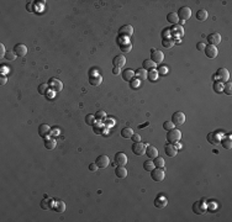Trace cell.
Listing matches in <instances>:
<instances>
[{
  "label": "cell",
  "instance_id": "18",
  "mask_svg": "<svg viewBox=\"0 0 232 222\" xmlns=\"http://www.w3.org/2000/svg\"><path fill=\"white\" fill-rule=\"evenodd\" d=\"M66 207H67L66 202L62 201V200H56V201L53 202V205H52V208H53V210H55L56 212H59V214L66 210Z\"/></svg>",
  "mask_w": 232,
  "mask_h": 222
},
{
  "label": "cell",
  "instance_id": "41",
  "mask_svg": "<svg viewBox=\"0 0 232 222\" xmlns=\"http://www.w3.org/2000/svg\"><path fill=\"white\" fill-rule=\"evenodd\" d=\"M214 90L216 91V93H222V90H224V83H221V82H215V84H214Z\"/></svg>",
  "mask_w": 232,
  "mask_h": 222
},
{
  "label": "cell",
  "instance_id": "16",
  "mask_svg": "<svg viewBox=\"0 0 232 222\" xmlns=\"http://www.w3.org/2000/svg\"><path fill=\"white\" fill-rule=\"evenodd\" d=\"M102 82V77L99 74V73H95V74H92L89 75V83L92 84L93 86H98L100 85Z\"/></svg>",
  "mask_w": 232,
  "mask_h": 222
},
{
  "label": "cell",
  "instance_id": "28",
  "mask_svg": "<svg viewBox=\"0 0 232 222\" xmlns=\"http://www.w3.org/2000/svg\"><path fill=\"white\" fill-rule=\"evenodd\" d=\"M52 205H53V202H52V200L51 199H43L42 201H41V204H40V206H41V208L42 210H51L52 208Z\"/></svg>",
  "mask_w": 232,
  "mask_h": 222
},
{
  "label": "cell",
  "instance_id": "5",
  "mask_svg": "<svg viewBox=\"0 0 232 222\" xmlns=\"http://www.w3.org/2000/svg\"><path fill=\"white\" fill-rule=\"evenodd\" d=\"M48 86L52 91H55V93H59V91H62V89H63V83L59 79H57V78H51L49 82H48Z\"/></svg>",
  "mask_w": 232,
  "mask_h": 222
},
{
  "label": "cell",
  "instance_id": "24",
  "mask_svg": "<svg viewBox=\"0 0 232 222\" xmlns=\"http://www.w3.org/2000/svg\"><path fill=\"white\" fill-rule=\"evenodd\" d=\"M167 204H168V200H167V198H164V196H158L156 200H154V206L157 208H161V210L167 206Z\"/></svg>",
  "mask_w": 232,
  "mask_h": 222
},
{
  "label": "cell",
  "instance_id": "56",
  "mask_svg": "<svg viewBox=\"0 0 232 222\" xmlns=\"http://www.w3.org/2000/svg\"><path fill=\"white\" fill-rule=\"evenodd\" d=\"M120 73H121V68H119V67H114V69H112V74L118 75V74H120Z\"/></svg>",
  "mask_w": 232,
  "mask_h": 222
},
{
  "label": "cell",
  "instance_id": "53",
  "mask_svg": "<svg viewBox=\"0 0 232 222\" xmlns=\"http://www.w3.org/2000/svg\"><path fill=\"white\" fill-rule=\"evenodd\" d=\"M196 49H198V51L204 52V49H205V42H198V45H196Z\"/></svg>",
  "mask_w": 232,
  "mask_h": 222
},
{
  "label": "cell",
  "instance_id": "7",
  "mask_svg": "<svg viewBox=\"0 0 232 222\" xmlns=\"http://www.w3.org/2000/svg\"><path fill=\"white\" fill-rule=\"evenodd\" d=\"M193 211H194L196 215H204L206 212V205H205L204 199L194 202V205H193Z\"/></svg>",
  "mask_w": 232,
  "mask_h": 222
},
{
  "label": "cell",
  "instance_id": "12",
  "mask_svg": "<svg viewBox=\"0 0 232 222\" xmlns=\"http://www.w3.org/2000/svg\"><path fill=\"white\" fill-rule=\"evenodd\" d=\"M204 52H205V55H206V57L208 58H215L217 55H218V51H217V48L215 47V46H211V45H208V46H205V49H204Z\"/></svg>",
  "mask_w": 232,
  "mask_h": 222
},
{
  "label": "cell",
  "instance_id": "46",
  "mask_svg": "<svg viewBox=\"0 0 232 222\" xmlns=\"http://www.w3.org/2000/svg\"><path fill=\"white\" fill-rule=\"evenodd\" d=\"M162 45H163V47H165V48H171V47H173L174 42H173L172 40H169V38H164L163 42H162Z\"/></svg>",
  "mask_w": 232,
  "mask_h": 222
},
{
  "label": "cell",
  "instance_id": "4",
  "mask_svg": "<svg viewBox=\"0 0 232 222\" xmlns=\"http://www.w3.org/2000/svg\"><path fill=\"white\" fill-rule=\"evenodd\" d=\"M151 178L154 181H162L165 178V172L163 168H154L153 170H151Z\"/></svg>",
  "mask_w": 232,
  "mask_h": 222
},
{
  "label": "cell",
  "instance_id": "52",
  "mask_svg": "<svg viewBox=\"0 0 232 222\" xmlns=\"http://www.w3.org/2000/svg\"><path fill=\"white\" fill-rule=\"evenodd\" d=\"M5 55H6V49L3 43H0V57L3 58V57H5Z\"/></svg>",
  "mask_w": 232,
  "mask_h": 222
},
{
  "label": "cell",
  "instance_id": "34",
  "mask_svg": "<svg viewBox=\"0 0 232 222\" xmlns=\"http://www.w3.org/2000/svg\"><path fill=\"white\" fill-rule=\"evenodd\" d=\"M154 168H156V167H154V163H153V161H146L145 163H143V169H145V170L146 172H151V170H153V169Z\"/></svg>",
  "mask_w": 232,
  "mask_h": 222
},
{
  "label": "cell",
  "instance_id": "54",
  "mask_svg": "<svg viewBox=\"0 0 232 222\" xmlns=\"http://www.w3.org/2000/svg\"><path fill=\"white\" fill-rule=\"evenodd\" d=\"M131 139L133 141V143H135V142H141V136H140L138 133H133L132 137H131Z\"/></svg>",
  "mask_w": 232,
  "mask_h": 222
},
{
  "label": "cell",
  "instance_id": "51",
  "mask_svg": "<svg viewBox=\"0 0 232 222\" xmlns=\"http://www.w3.org/2000/svg\"><path fill=\"white\" fill-rule=\"evenodd\" d=\"M177 30V33L178 36H183V29H182V26H179V25H175V27L173 29V31Z\"/></svg>",
  "mask_w": 232,
  "mask_h": 222
},
{
  "label": "cell",
  "instance_id": "35",
  "mask_svg": "<svg viewBox=\"0 0 232 222\" xmlns=\"http://www.w3.org/2000/svg\"><path fill=\"white\" fill-rule=\"evenodd\" d=\"M48 89H49L48 84H47V83H42V84L38 85V93H40L41 95H46Z\"/></svg>",
  "mask_w": 232,
  "mask_h": 222
},
{
  "label": "cell",
  "instance_id": "14",
  "mask_svg": "<svg viewBox=\"0 0 232 222\" xmlns=\"http://www.w3.org/2000/svg\"><path fill=\"white\" fill-rule=\"evenodd\" d=\"M119 33H120V36L128 37V36H131L133 33V27L131 25H124V26H121V27H120Z\"/></svg>",
  "mask_w": 232,
  "mask_h": 222
},
{
  "label": "cell",
  "instance_id": "26",
  "mask_svg": "<svg viewBox=\"0 0 232 222\" xmlns=\"http://www.w3.org/2000/svg\"><path fill=\"white\" fill-rule=\"evenodd\" d=\"M158 70L156 69V68H153V69H149V70H147V78L151 80V82H156L157 79H158Z\"/></svg>",
  "mask_w": 232,
  "mask_h": 222
},
{
  "label": "cell",
  "instance_id": "27",
  "mask_svg": "<svg viewBox=\"0 0 232 222\" xmlns=\"http://www.w3.org/2000/svg\"><path fill=\"white\" fill-rule=\"evenodd\" d=\"M135 75H136V78H138L141 82L146 80V79H147V70H146L145 68H140V69H137V70L135 72Z\"/></svg>",
  "mask_w": 232,
  "mask_h": 222
},
{
  "label": "cell",
  "instance_id": "39",
  "mask_svg": "<svg viewBox=\"0 0 232 222\" xmlns=\"http://www.w3.org/2000/svg\"><path fill=\"white\" fill-rule=\"evenodd\" d=\"M208 141L211 143V145H216V143L218 142V138H217V135L215 132H210L208 135Z\"/></svg>",
  "mask_w": 232,
  "mask_h": 222
},
{
  "label": "cell",
  "instance_id": "49",
  "mask_svg": "<svg viewBox=\"0 0 232 222\" xmlns=\"http://www.w3.org/2000/svg\"><path fill=\"white\" fill-rule=\"evenodd\" d=\"M51 135H52V136H58L59 133H61V130L56 126V127H53V128H51V132H49Z\"/></svg>",
  "mask_w": 232,
  "mask_h": 222
},
{
  "label": "cell",
  "instance_id": "17",
  "mask_svg": "<svg viewBox=\"0 0 232 222\" xmlns=\"http://www.w3.org/2000/svg\"><path fill=\"white\" fill-rule=\"evenodd\" d=\"M126 57L125 56H122V55H118L114 59H112V63H114V67H119V68H121V67H124L125 64H126Z\"/></svg>",
  "mask_w": 232,
  "mask_h": 222
},
{
  "label": "cell",
  "instance_id": "2",
  "mask_svg": "<svg viewBox=\"0 0 232 222\" xmlns=\"http://www.w3.org/2000/svg\"><path fill=\"white\" fill-rule=\"evenodd\" d=\"M177 15H178L179 22L183 23V22H185L187 20L190 19V16H191V10H190V8H188V6H182V8L178 10Z\"/></svg>",
  "mask_w": 232,
  "mask_h": 222
},
{
  "label": "cell",
  "instance_id": "3",
  "mask_svg": "<svg viewBox=\"0 0 232 222\" xmlns=\"http://www.w3.org/2000/svg\"><path fill=\"white\" fill-rule=\"evenodd\" d=\"M214 79H217L221 83H226L230 79V73L226 68H218L216 72V75H214Z\"/></svg>",
  "mask_w": 232,
  "mask_h": 222
},
{
  "label": "cell",
  "instance_id": "10",
  "mask_svg": "<svg viewBox=\"0 0 232 222\" xmlns=\"http://www.w3.org/2000/svg\"><path fill=\"white\" fill-rule=\"evenodd\" d=\"M96 165L99 167V169H105L109 163H110V159H109V157L105 155V154H101L99 157H96V161H95Z\"/></svg>",
  "mask_w": 232,
  "mask_h": 222
},
{
  "label": "cell",
  "instance_id": "29",
  "mask_svg": "<svg viewBox=\"0 0 232 222\" xmlns=\"http://www.w3.org/2000/svg\"><path fill=\"white\" fill-rule=\"evenodd\" d=\"M167 20H168V22H171L172 25H178V22H179L177 12H169V14L167 15Z\"/></svg>",
  "mask_w": 232,
  "mask_h": 222
},
{
  "label": "cell",
  "instance_id": "50",
  "mask_svg": "<svg viewBox=\"0 0 232 222\" xmlns=\"http://www.w3.org/2000/svg\"><path fill=\"white\" fill-rule=\"evenodd\" d=\"M98 169H99V167L96 165V163H95V162L89 164V170H90V172H96Z\"/></svg>",
  "mask_w": 232,
  "mask_h": 222
},
{
  "label": "cell",
  "instance_id": "31",
  "mask_svg": "<svg viewBox=\"0 0 232 222\" xmlns=\"http://www.w3.org/2000/svg\"><path fill=\"white\" fill-rule=\"evenodd\" d=\"M132 135H133V130H132V128H130V127H125V128H122L121 136H122L124 138H131Z\"/></svg>",
  "mask_w": 232,
  "mask_h": 222
},
{
  "label": "cell",
  "instance_id": "55",
  "mask_svg": "<svg viewBox=\"0 0 232 222\" xmlns=\"http://www.w3.org/2000/svg\"><path fill=\"white\" fill-rule=\"evenodd\" d=\"M6 82H8V78H6L4 74L0 75V84H2V85H5V84H6Z\"/></svg>",
  "mask_w": 232,
  "mask_h": 222
},
{
  "label": "cell",
  "instance_id": "57",
  "mask_svg": "<svg viewBox=\"0 0 232 222\" xmlns=\"http://www.w3.org/2000/svg\"><path fill=\"white\" fill-rule=\"evenodd\" d=\"M32 5H33V3H32V2L27 3V5H26V9H27L30 12H33V8H32Z\"/></svg>",
  "mask_w": 232,
  "mask_h": 222
},
{
  "label": "cell",
  "instance_id": "1",
  "mask_svg": "<svg viewBox=\"0 0 232 222\" xmlns=\"http://www.w3.org/2000/svg\"><path fill=\"white\" fill-rule=\"evenodd\" d=\"M180 138H182V132L177 128L169 130V131L167 132V141H168V143L175 145V143H178L180 141Z\"/></svg>",
  "mask_w": 232,
  "mask_h": 222
},
{
  "label": "cell",
  "instance_id": "19",
  "mask_svg": "<svg viewBox=\"0 0 232 222\" xmlns=\"http://www.w3.org/2000/svg\"><path fill=\"white\" fill-rule=\"evenodd\" d=\"M115 175L119 179H125L127 177V169L125 168V165H118L115 169Z\"/></svg>",
  "mask_w": 232,
  "mask_h": 222
},
{
  "label": "cell",
  "instance_id": "58",
  "mask_svg": "<svg viewBox=\"0 0 232 222\" xmlns=\"http://www.w3.org/2000/svg\"><path fill=\"white\" fill-rule=\"evenodd\" d=\"M114 124H115V122H114V120H112V119H108V120L105 121V125H108L109 127L114 126Z\"/></svg>",
  "mask_w": 232,
  "mask_h": 222
},
{
  "label": "cell",
  "instance_id": "6",
  "mask_svg": "<svg viewBox=\"0 0 232 222\" xmlns=\"http://www.w3.org/2000/svg\"><path fill=\"white\" fill-rule=\"evenodd\" d=\"M187 121V116L183 111H175L172 116V122L174 125H183Z\"/></svg>",
  "mask_w": 232,
  "mask_h": 222
},
{
  "label": "cell",
  "instance_id": "15",
  "mask_svg": "<svg viewBox=\"0 0 232 222\" xmlns=\"http://www.w3.org/2000/svg\"><path fill=\"white\" fill-rule=\"evenodd\" d=\"M127 163V155L122 152H119L115 154V164L118 165H126Z\"/></svg>",
  "mask_w": 232,
  "mask_h": 222
},
{
  "label": "cell",
  "instance_id": "36",
  "mask_svg": "<svg viewBox=\"0 0 232 222\" xmlns=\"http://www.w3.org/2000/svg\"><path fill=\"white\" fill-rule=\"evenodd\" d=\"M120 49H121V52H124V53H128V52H131V49H132V45L130 42L122 43V45H120Z\"/></svg>",
  "mask_w": 232,
  "mask_h": 222
},
{
  "label": "cell",
  "instance_id": "33",
  "mask_svg": "<svg viewBox=\"0 0 232 222\" xmlns=\"http://www.w3.org/2000/svg\"><path fill=\"white\" fill-rule=\"evenodd\" d=\"M153 163H154V167L156 168H164V165H165V162H164V159L162 158V157H156Z\"/></svg>",
  "mask_w": 232,
  "mask_h": 222
},
{
  "label": "cell",
  "instance_id": "20",
  "mask_svg": "<svg viewBox=\"0 0 232 222\" xmlns=\"http://www.w3.org/2000/svg\"><path fill=\"white\" fill-rule=\"evenodd\" d=\"M164 152H165V154L168 155V157H175L177 153H178V149L175 148L174 145H172V143H168V145L164 146Z\"/></svg>",
  "mask_w": 232,
  "mask_h": 222
},
{
  "label": "cell",
  "instance_id": "47",
  "mask_svg": "<svg viewBox=\"0 0 232 222\" xmlns=\"http://www.w3.org/2000/svg\"><path fill=\"white\" fill-rule=\"evenodd\" d=\"M93 127H94V132H95V133H98V135L102 133V131H104V130H105V128H102V127H101L99 124H96V122L93 125Z\"/></svg>",
  "mask_w": 232,
  "mask_h": 222
},
{
  "label": "cell",
  "instance_id": "30",
  "mask_svg": "<svg viewBox=\"0 0 232 222\" xmlns=\"http://www.w3.org/2000/svg\"><path fill=\"white\" fill-rule=\"evenodd\" d=\"M208 16H209L208 11L204 10V9H201V10H199V11L196 12V19H198L199 21H205L206 19H208Z\"/></svg>",
  "mask_w": 232,
  "mask_h": 222
},
{
  "label": "cell",
  "instance_id": "25",
  "mask_svg": "<svg viewBox=\"0 0 232 222\" xmlns=\"http://www.w3.org/2000/svg\"><path fill=\"white\" fill-rule=\"evenodd\" d=\"M57 146V141L55 138H48V137H45V147L48 149V151H52L55 149Z\"/></svg>",
  "mask_w": 232,
  "mask_h": 222
},
{
  "label": "cell",
  "instance_id": "44",
  "mask_svg": "<svg viewBox=\"0 0 232 222\" xmlns=\"http://www.w3.org/2000/svg\"><path fill=\"white\" fill-rule=\"evenodd\" d=\"M140 84H141V80L138 79V78H133V79L130 82V86H131V89H137V88L140 86Z\"/></svg>",
  "mask_w": 232,
  "mask_h": 222
},
{
  "label": "cell",
  "instance_id": "42",
  "mask_svg": "<svg viewBox=\"0 0 232 222\" xmlns=\"http://www.w3.org/2000/svg\"><path fill=\"white\" fill-rule=\"evenodd\" d=\"M16 53L14 51H6V55H5V58L8 59V61H15L16 59Z\"/></svg>",
  "mask_w": 232,
  "mask_h": 222
},
{
  "label": "cell",
  "instance_id": "22",
  "mask_svg": "<svg viewBox=\"0 0 232 222\" xmlns=\"http://www.w3.org/2000/svg\"><path fill=\"white\" fill-rule=\"evenodd\" d=\"M51 132V127L47 125V124H42L38 126V135H40L41 137H47V135Z\"/></svg>",
  "mask_w": 232,
  "mask_h": 222
},
{
  "label": "cell",
  "instance_id": "37",
  "mask_svg": "<svg viewBox=\"0 0 232 222\" xmlns=\"http://www.w3.org/2000/svg\"><path fill=\"white\" fill-rule=\"evenodd\" d=\"M222 93H225V94H227V95H231V94H232V84H231V82L224 83V90H222Z\"/></svg>",
  "mask_w": 232,
  "mask_h": 222
},
{
  "label": "cell",
  "instance_id": "11",
  "mask_svg": "<svg viewBox=\"0 0 232 222\" xmlns=\"http://www.w3.org/2000/svg\"><path fill=\"white\" fill-rule=\"evenodd\" d=\"M221 42V35L218 32H212L208 36V43L211 45V46H217L218 43Z\"/></svg>",
  "mask_w": 232,
  "mask_h": 222
},
{
  "label": "cell",
  "instance_id": "48",
  "mask_svg": "<svg viewBox=\"0 0 232 222\" xmlns=\"http://www.w3.org/2000/svg\"><path fill=\"white\" fill-rule=\"evenodd\" d=\"M157 70H158V74H162V75H165L167 73H168V68H167L165 66H161Z\"/></svg>",
  "mask_w": 232,
  "mask_h": 222
},
{
  "label": "cell",
  "instance_id": "40",
  "mask_svg": "<svg viewBox=\"0 0 232 222\" xmlns=\"http://www.w3.org/2000/svg\"><path fill=\"white\" fill-rule=\"evenodd\" d=\"M85 122H86V125H90V126H93L95 122H96V119H95V116L94 115H92V114H89V115H86L85 116Z\"/></svg>",
  "mask_w": 232,
  "mask_h": 222
},
{
  "label": "cell",
  "instance_id": "38",
  "mask_svg": "<svg viewBox=\"0 0 232 222\" xmlns=\"http://www.w3.org/2000/svg\"><path fill=\"white\" fill-rule=\"evenodd\" d=\"M221 145H222V147H224L225 149L230 151V149H231V147H232V141H231V138H230V137H228V138H225V139H222V141H221Z\"/></svg>",
  "mask_w": 232,
  "mask_h": 222
},
{
  "label": "cell",
  "instance_id": "9",
  "mask_svg": "<svg viewBox=\"0 0 232 222\" xmlns=\"http://www.w3.org/2000/svg\"><path fill=\"white\" fill-rule=\"evenodd\" d=\"M163 59H164V55L162 51L154 49V48L151 51V61H153L156 64H159L161 62H163Z\"/></svg>",
  "mask_w": 232,
  "mask_h": 222
},
{
  "label": "cell",
  "instance_id": "23",
  "mask_svg": "<svg viewBox=\"0 0 232 222\" xmlns=\"http://www.w3.org/2000/svg\"><path fill=\"white\" fill-rule=\"evenodd\" d=\"M121 74H122L124 80H126V82H131L133 78H135V70H132V69H130V68L122 70Z\"/></svg>",
  "mask_w": 232,
  "mask_h": 222
},
{
  "label": "cell",
  "instance_id": "21",
  "mask_svg": "<svg viewBox=\"0 0 232 222\" xmlns=\"http://www.w3.org/2000/svg\"><path fill=\"white\" fill-rule=\"evenodd\" d=\"M146 154H147V157H148L149 159H154L156 157H158V151H157L156 147H153V146H151V145H147V147H146Z\"/></svg>",
  "mask_w": 232,
  "mask_h": 222
},
{
  "label": "cell",
  "instance_id": "45",
  "mask_svg": "<svg viewBox=\"0 0 232 222\" xmlns=\"http://www.w3.org/2000/svg\"><path fill=\"white\" fill-rule=\"evenodd\" d=\"M163 128L165 130V131H169V130L175 128V125H174L172 121H165V122L163 124Z\"/></svg>",
  "mask_w": 232,
  "mask_h": 222
},
{
  "label": "cell",
  "instance_id": "43",
  "mask_svg": "<svg viewBox=\"0 0 232 222\" xmlns=\"http://www.w3.org/2000/svg\"><path fill=\"white\" fill-rule=\"evenodd\" d=\"M94 116H95L96 121H102L104 119H106V112L105 111H98Z\"/></svg>",
  "mask_w": 232,
  "mask_h": 222
},
{
  "label": "cell",
  "instance_id": "8",
  "mask_svg": "<svg viewBox=\"0 0 232 222\" xmlns=\"http://www.w3.org/2000/svg\"><path fill=\"white\" fill-rule=\"evenodd\" d=\"M146 147L147 145H145L142 142H135L132 145V152L137 155H143L146 154Z\"/></svg>",
  "mask_w": 232,
  "mask_h": 222
},
{
  "label": "cell",
  "instance_id": "32",
  "mask_svg": "<svg viewBox=\"0 0 232 222\" xmlns=\"http://www.w3.org/2000/svg\"><path fill=\"white\" fill-rule=\"evenodd\" d=\"M142 68H145L146 70L153 69V68H156V63H154L153 61H151V59H145V61H143V66H142Z\"/></svg>",
  "mask_w": 232,
  "mask_h": 222
},
{
  "label": "cell",
  "instance_id": "13",
  "mask_svg": "<svg viewBox=\"0 0 232 222\" xmlns=\"http://www.w3.org/2000/svg\"><path fill=\"white\" fill-rule=\"evenodd\" d=\"M14 52L16 53V56H19V57H24V56H26V55H27L29 49H27V47L25 46L24 43H17V45L14 47Z\"/></svg>",
  "mask_w": 232,
  "mask_h": 222
},
{
  "label": "cell",
  "instance_id": "59",
  "mask_svg": "<svg viewBox=\"0 0 232 222\" xmlns=\"http://www.w3.org/2000/svg\"><path fill=\"white\" fill-rule=\"evenodd\" d=\"M148 125H149V122H146L143 125H140V127H145V126H148Z\"/></svg>",
  "mask_w": 232,
  "mask_h": 222
}]
</instances>
